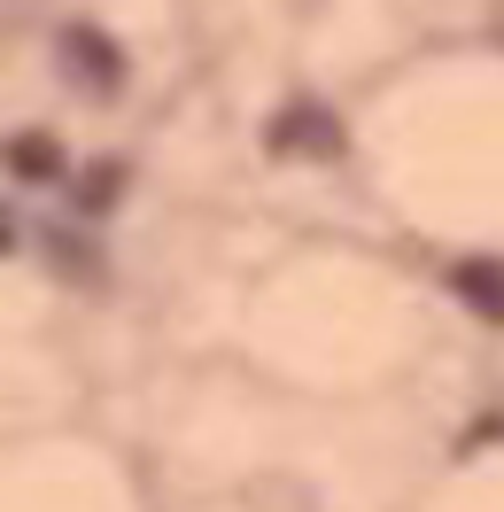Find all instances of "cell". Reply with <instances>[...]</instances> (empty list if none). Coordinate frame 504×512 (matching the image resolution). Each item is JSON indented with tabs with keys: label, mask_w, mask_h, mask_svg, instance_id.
<instances>
[{
	"label": "cell",
	"mask_w": 504,
	"mask_h": 512,
	"mask_svg": "<svg viewBox=\"0 0 504 512\" xmlns=\"http://www.w3.org/2000/svg\"><path fill=\"white\" fill-rule=\"evenodd\" d=\"M458 288H466L481 311H497V319H504V272H497V264H458Z\"/></svg>",
	"instance_id": "1"
}]
</instances>
